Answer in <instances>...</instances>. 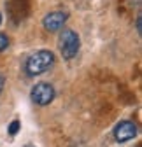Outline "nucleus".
Returning <instances> with one entry per match:
<instances>
[{
  "instance_id": "nucleus-6",
  "label": "nucleus",
  "mask_w": 142,
  "mask_h": 147,
  "mask_svg": "<svg viewBox=\"0 0 142 147\" xmlns=\"http://www.w3.org/2000/svg\"><path fill=\"white\" fill-rule=\"evenodd\" d=\"M7 47H9V39H7V35L0 33V53H2V51H5Z\"/></svg>"
},
{
  "instance_id": "nucleus-9",
  "label": "nucleus",
  "mask_w": 142,
  "mask_h": 147,
  "mask_svg": "<svg viewBox=\"0 0 142 147\" xmlns=\"http://www.w3.org/2000/svg\"><path fill=\"white\" fill-rule=\"evenodd\" d=\"M137 32L140 33V18H137Z\"/></svg>"
},
{
  "instance_id": "nucleus-7",
  "label": "nucleus",
  "mask_w": 142,
  "mask_h": 147,
  "mask_svg": "<svg viewBox=\"0 0 142 147\" xmlns=\"http://www.w3.org/2000/svg\"><path fill=\"white\" fill-rule=\"evenodd\" d=\"M18 126H20V123H18V121H12V123H11V126H9V133H11V135H16Z\"/></svg>"
},
{
  "instance_id": "nucleus-10",
  "label": "nucleus",
  "mask_w": 142,
  "mask_h": 147,
  "mask_svg": "<svg viewBox=\"0 0 142 147\" xmlns=\"http://www.w3.org/2000/svg\"><path fill=\"white\" fill-rule=\"evenodd\" d=\"M0 23H2V14H0Z\"/></svg>"
},
{
  "instance_id": "nucleus-2",
  "label": "nucleus",
  "mask_w": 142,
  "mask_h": 147,
  "mask_svg": "<svg viewBox=\"0 0 142 147\" xmlns=\"http://www.w3.org/2000/svg\"><path fill=\"white\" fill-rule=\"evenodd\" d=\"M81 47L79 35L74 30H63L60 35V53L65 60H72Z\"/></svg>"
},
{
  "instance_id": "nucleus-4",
  "label": "nucleus",
  "mask_w": 142,
  "mask_h": 147,
  "mask_svg": "<svg viewBox=\"0 0 142 147\" xmlns=\"http://www.w3.org/2000/svg\"><path fill=\"white\" fill-rule=\"evenodd\" d=\"M137 137V124L132 123V121H121L116 124L114 128V138L123 144V142H128L132 138Z\"/></svg>"
},
{
  "instance_id": "nucleus-3",
  "label": "nucleus",
  "mask_w": 142,
  "mask_h": 147,
  "mask_svg": "<svg viewBox=\"0 0 142 147\" xmlns=\"http://www.w3.org/2000/svg\"><path fill=\"white\" fill-rule=\"evenodd\" d=\"M30 96H32L33 103H37L41 107L49 105L53 100H55V88H53L49 82H39V84H35L32 88Z\"/></svg>"
},
{
  "instance_id": "nucleus-5",
  "label": "nucleus",
  "mask_w": 142,
  "mask_h": 147,
  "mask_svg": "<svg viewBox=\"0 0 142 147\" xmlns=\"http://www.w3.org/2000/svg\"><path fill=\"white\" fill-rule=\"evenodd\" d=\"M67 21V12H62V11H53L49 14L44 16L42 20V25L47 32H58L60 28H63Z\"/></svg>"
},
{
  "instance_id": "nucleus-1",
  "label": "nucleus",
  "mask_w": 142,
  "mask_h": 147,
  "mask_svg": "<svg viewBox=\"0 0 142 147\" xmlns=\"http://www.w3.org/2000/svg\"><path fill=\"white\" fill-rule=\"evenodd\" d=\"M55 63V54L47 49H41L37 53H33L32 56H28L26 63H25V70L28 76L35 77V76H41L46 70H49Z\"/></svg>"
},
{
  "instance_id": "nucleus-8",
  "label": "nucleus",
  "mask_w": 142,
  "mask_h": 147,
  "mask_svg": "<svg viewBox=\"0 0 142 147\" xmlns=\"http://www.w3.org/2000/svg\"><path fill=\"white\" fill-rule=\"evenodd\" d=\"M4 86H5V77L0 74V95H2V91H4Z\"/></svg>"
}]
</instances>
